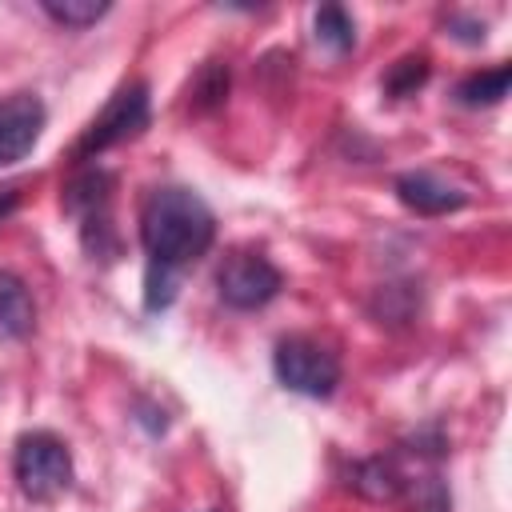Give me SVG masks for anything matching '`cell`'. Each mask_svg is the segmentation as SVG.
<instances>
[{
	"instance_id": "6da1fadb",
	"label": "cell",
	"mask_w": 512,
	"mask_h": 512,
	"mask_svg": "<svg viewBox=\"0 0 512 512\" xmlns=\"http://www.w3.org/2000/svg\"><path fill=\"white\" fill-rule=\"evenodd\" d=\"M216 240V216L212 208L180 184L152 188L140 208V244L148 256V268L160 272H184L192 260H200Z\"/></svg>"
},
{
	"instance_id": "7a4b0ae2",
	"label": "cell",
	"mask_w": 512,
	"mask_h": 512,
	"mask_svg": "<svg viewBox=\"0 0 512 512\" xmlns=\"http://www.w3.org/2000/svg\"><path fill=\"white\" fill-rule=\"evenodd\" d=\"M12 468H16V484L28 500L48 504L72 488V452L52 432H24L16 440Z\"/></svg>"
},
{
	"instance_id": "3957f363",
	"label": "cell",
	"mask_w": 512,
	"mask_h": 512,
	"mask_svg": "<svg viewBox=\"0 0 512 512\" xmlns=\"http://www.w3.org/2000/svg\"><path fill=\"white\" fill-rule=\"evenodd\" d=\"M148 116H152V100H148V84L144 80H132L124 84L108 104L104 112L84 128V136L76 140V160H92L132 136H140L148 128Z\"/></svg>"
},
{
	"instance_id": "277c9868",
	"label": "cell",
	"mask_w": 512,
	"mask_h": 512,
	"mask_svg": "<svg viewBox=\"0 0 512 512\" xmlns=\"http://www.w3.org/2000/svg\"><path fill=\"white\" fill-rule=\"evenodd\" d=\"M272 368H276V380L288 392H300V396H312V400H328L340 384L336 352H328L324 344H316L308 336L280 340L276 352H272Z\"/></svg>"
},
{
	"instance_id": "5b68a950",
	"label": "cell",
	"mask_w": 512,
	"mask_h": 512,
	"mask_svg": "<svg viewBox=\"0 0 512 512\" xmlns=\"http://www.w3.org/2000/svg\"><path fill=\"white\" fill-rule=\"evenodd\" d=\"M280 284H284L280 268H276L268 256L248 252V248L228 252L224 264H220V272H216V292H220V300H224L228 308H236V312H256V308H264V304L280 292Z\"/></svg>"
},
{
	"instance_id": "8992f818",
	"label": "cell",
	"mask_w": 512,
	"mask_h": 512,
	"mask_svg": "<svg viewBox=\"0 0 512 512\" xmlns=\"http://www.w3.org/2000/svg\"><path fill=\"white\" fill-rule=\"evenodd\" d=\"M44 100L36 92H12L0 100V168L24 160L44 132Z\"/></svg>"
},
{
	"instance_id": "52a82bcc",
	"label": "cell",
	"mask_w": 512,
	"mask_h": 512,
	"mask_svg": "<svg viewBox=\"0 0 512 512\" xmlns=\"http://www.w3.org/2000/svg\"><path fill=\"white\" fill-rule=\"evenodd\" d=\"M392 188H396V200L404 208H412L416 216H448L468 204V192H460L456 184H444L432 172H404V176H396Z\"/></svg>"
},
{
	"instance_id": "ba28073f",
	"label": "cell",
	"mask_w": 512,
	"mask_h": 512,
	"mask_svg": "<svg viewBox=\"0 0 512 512\" xmlns=\"http://www.w3.org/2000/svg\"><path fill=\"white\" fill-rule=\"evenodd\" d=\"M348 484H352L364 500H372V504H392V500H400L404 468H400L392 456H368V460H356V464H352Z\"/></svg>"
},
{
	"instance_id": "9c48e42d",
	"label": "cell",
	"mask_w": 512,
	"mask_h": 512,
	"mask_svg": "<svg viewBox=\"0 0 512 512\" xmlns=\"http://www.w3.org/2000/svg\"><path fill=\"white\" fill-rule=\"evenodd\" d=\"M400 500L408 512H452L448 480L436 472V464H424L420 472H404Z\"/></svg>"
},
{
	"instance_id": "30bf717a",
	"label": "cell",
	"mask_w": 512,
	"mask_h": 512,
	"mask_svg": "<svg viewBox=\"0 0 512 512\" xmlns=\"http://www.w3.org/2000/svg\"><path fill=\"white\" fill-rule=\"evenodd\" d=\"M32 324H36V304L28 284L16 272H0V332L28 336Z\"/></svg>"
},
{
	"instance_id": "8fae6325",
	"label": "cell",
	"mask_w": 512,
	"mask_h": 512,
	"mask_svg": "<svg viewBox=\"0 0 512 512\" xmlns=\"http://www.w3.org/2000/svg\"><path fill=\"white\" fill-rule=\"evenodd\" d=\"M64 208L72 216H84V212H96V208H112V176L104 168L80 172L64 192Z\"/></svg>"
},
{
	"instance_id": "7c38bea8",
	"label": "cell",
	"mask_w": 512,
	"mask_h": 512,
	"mask_svg": "<svg viewBox=\"0 0 512 512\" xmlns=\"http://www.w3.org/2000/svg\"><path fill=\"white\" fill-rule=\"evenodd\" d=\"M508 84H512V68L508 64H496V68H484V72H472L456 84V100L468 104V108H480V104H500L508 96Z\"/></svg>"
},
{
	"instance_id": "4fadbf2b",
	"label": "cell",
	"mask_w": 512,
	"mask_h": 512,
	"mask_svg": "<svg viewBox=\"0 0 512 512\" xmlns=\"http://www.w3.org/2000/svg\"><path fill=\"white\" fill-rule=\"evenodd\" d=\"M420 312V288H412V280L404 284H380L372 296V316L380 324H408Z\"/></svg>"
},
{
	"instance_id": "5bb4252c",
	"label": "cell",
	"mask_w": 512,
	"mask_h": 512,
	"mask_svg": "<svg viewBox=\"0 0 512 512\" xmlns=\"http://www.w3.org/2000/svg\"><path fill=\"white\" fill-rule=\"evenodd\" d=\"M312 28H316V40L332 52H348L356 44V20L340 4H320L312 16Z\"/></svg>"
},
{
	"instance_id": "9a60e30c",
	"label": "cell",
	"mask_w": 512,
	"mask_h": 512,
	"mask_svg": "<svg viewBox=\"0 0 512 512\" xmlns=\"http://www.w3.org/2000/svg\"><path fill=\"white\" fill-rule=\"evenodd\" d=\"M40 8H44V16H52L64 28H88L100 16H108L104 0H40Z\"/></svg>"
},
{
	"instance_id": "2e32d148",
	"label": "cell",
	"mask_w": 512,
	"mask_h": 512,
	"mask_svg": "<svg viewBox=\"0 0 512 512\" xmlns=\"http://www.w3.org/2000/svg\"><path fill=\"white\" fill-rule=\"evenodd\" d=\"M224 96H228V68L220 60H208L200 68V76L192 80V108L208 112V108L224 104Z\"/></svg>"
},
{
	"instance_id": "e0dca14e",
	"label": "cell",
	"mask_w": 512,
	"mask_h": 512,
	"mask_svg": "<svg viewBox=\"0 0 512 512\" xmlns=\"http://www.w3.org/2000/svg\"><path fill=\"white\" fill-rule=\"evenodd\" d=\"M424 80H428V56H404V60H396V64L388 68L384 92L400 100V96H412Z\"/></svg>"
},
{
	"instance_id": "ac0fdd59",
	"label": "cell",
	"mask_w": 512,
	"mask_h": 512,
	"mask_svg": "<svg viewBox=\"0 0 512 512\" xmlns=\"http://www.w3.org/2000/svg\"><path fill=\"white\" fill-rule=\"evenodd\" d=\"M448 32H452L456 40H464V44H480V40H484V24L460 20V16H448Z\"/></svg>"
},
{
	"instance_id": "d6986e66",
	"label": "cell",
	"mask_w": 512,
	"mask_h": 512,
	"mask_svg": "<svg viewBox=\"0 0 512 512\" xmlns=\"http://www.w3.org/2000/svg\"><path fill=\"white\" fill-rule=\"evenodd\" d=\"M12 208H16V188H4V196H0V216L12 212Z\"/></svg>"
}]
</instances>
